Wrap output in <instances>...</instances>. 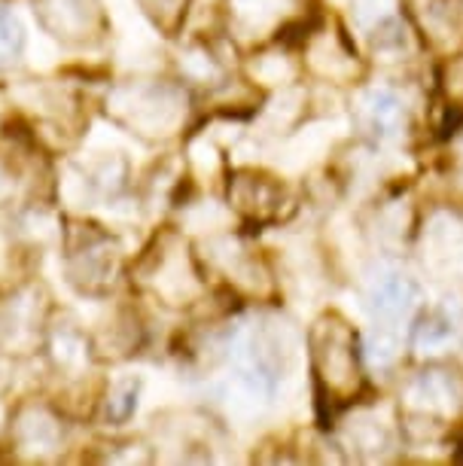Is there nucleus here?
Listing matches in <instances>:
<instances>
[{
    "label": "nucleus",
    "mask_w": 463,
    "mask_h": 466,
    "mask_svg": "<svg viewBox=\"0 0 463 466\" xmlns=\"http://www.w3.org/2000/svg\"><path fill=\"white\" fill-rule=\"evenodd\" d=\"M0 107L10 110V126L22 128L40 147L67 149L89 128L83 92L67 80L22 76L0 86Z\"/></svg>",
    "instance_id": "1"
},
{
    "label": "nucleus",
    "mask_w": 463,
    "mask_h": 466,
    "mask_svg": "<svg viewBox=\"0 0 463 466\" xmlns=\"http://www.w3.org/2000/svg\"><path fill=\"white\" fill-rule=\"evenodd\" d=\"M101 110L113 126L144 144H165L186 128L192 104L180 83L162 76H128L110 86Z\"/></svg>",
    "instance_id": "2"
},
{
    "label": "nucleus",
    "mask_w": 463,
    "mask_h": 466,
    "mask_svg": "<svg viewBox=\"0 0 463 466\" xmlns=\"http://www.w3.org/2000/svg\"><path fill=\"white\" fill-rule=\"evenodd\" d=\"M131 280L144 296L168 311H189L207 296L202 259L177 228H162L153 235L131 268Z\"/></svg>",
    "instance_id": "3"
},
{
    "label": "nucleus",
    "mask_w": 463,
    "mask_h": 466,
    "mask_svg": "<svg viewBox=\"0 0 463 466\" xmlns=\"http://www.w3.org/2000/svg\"><path fill=\"white\" fill-rule=\"evenodd\" d=\"M314 393L323 411H342L360 400L366 375L357 332L338 311H327L308 332Z\"/></svg>",
    "instance_id": "4"
},
{
    "label": "nucleus",
    "mask_w": 463,
    "mask_h": 466,
    "mask_svg": "<svg viewBox=\"0 0 463 466\" xmlns=\"http://www.w3.org/2000/svg\"><path fill=\"white\" fill-rule=\"evenodd\" d=\"M122 241L107 226L86 217H65L61 223V268L80 296L107 299L122 278Z\"/></svg>",
    "instance_id": "5"
},
{
    "label": "nucleus",
    "mask_w": 463,
    "mask_h": 466,
    "mask_svg": "<svg viewBox=\"0 0 463 466\" xmlns=\"http://www.w3.org/2000/svg\"><path fill=\"white\" fill-rule=\"evenodd\" d=\"M67 442L65 415L43 400H22L13 409L4 433L6 461L15 463H55Z\"/></svg>",
    "instance_id": "6"
},
{
    "label": "nucleus",
    "mask_w": 463,
    "mask_h": 466,
    "mask_svg": "<svg viewBox=\"0 0 463 466\" xmlns=\"http://www.w3.org/2000/svg\"><path fill=\"white\" fill-rule=\"evenodd\" d=\"M311 6L314 0H223V19L235 43L259 49L296 28H305Z\"/></svg>",
    "instance_id": "7"
},
{
    "label": "nucleus",
    "mask_w": 463,
    "mask_h": 466,
    "mask_svg": "<svg viewBox=\"0 0 463 466\" xmlns=\"http://www.w3.org/2000/svg\"><path fill=\"white\" fill-rule=\"evenodd\" d=\"M52 320L49 293L40 280H19L0 293V350L28 357L43 348Z\"/></svg>",
    "instance_id": "8"
},
{
    "label": "nucleus",
    "mask_w": 463,
    "mask_h": 466,
    "mask_svg": "<svg viewBox=\"0 0 463 466\" xmlns=\"http://www.w3.org/2000/svg\"><path fill=\"white\" fill-rule=\"evenodd\" d=\"M463 411V372L451 366H427L408 378L403 415L408 427H442Z\"/></svg>",
    "instance_id": "9"
},
{
    "label": "nucleus",
    "mask_w": 463,
    "mask_h": 466,
    "mask_svg": "<svg viewBox=\"0 0 463 466\" xmlns=\"http://www.w3.org/2000/svg\"><path fill=\"white\" fill-rule=\"evenodd\" d=\"M34 19L67 49H98L110 37V15L101 0H34Z\"/></svg>",
    "instance_id": "10"
},
{
    "label": "nucleus",
    "mask_w": 463,
    "mask_h": 466,
    "mask_svg": "<svg viewBox=\"0 0 463 466\" xmlns=\"http://www.w3.org/2000/svg\"><path fill=\"white\" fill-rule=\"evenodd\" d=\"M229 208L250 226H275L293 210V196L284 180L259 168H238L226 180Z\"/></svg>",
    "instance_id": "11"
},
{
    "label": "nucleus",
    "mask_w": 463,
    "mask_h": 466,
    "mask_svg": "<svg viewBox=\"0 0 463 466\" xmlns=\"http://www.w3.org/2000/svg\"><path fill=\"white\" fill-rule=\"evenodd\" d=\"M205 266L220 271L226 278V284L241 296L268 299L275 293L272 268L266 266V259H262L247 241L235 238V235H220V238L207 241Z\"/></svg>",
    "instance_id": "12"
},
{
    "label": "nucleus",
    "mask_w": 463,
    "mask_h": 466,
    "mask_svg": "<svg viewBox=\"0 0 463 466\" xmlns=\"http://www.w3.org/2000/svg\"><path fill=\"white\" fill-rule=\"evenodd\" d=\"M305 67H308L311 76L336 86L357 83L363 76V65L357 58V49L351 46L347 34L338 25L314 31L305 40Z\"/></svg>",
    "instance_id": "13"
},
{
    "label": "nucleus",
    "mask_w": 463,
    "mask_h": 466,
    "mask_svg": "<svg viewBox=\"0 0 463 466\" xmlns=\"http://www.w3.org/2000/svg\"><path fill=\"white\" fill-rule=\"evenodd\" d=\"M43 354H46L52 372L65 378L67 384L89 378V369L95 363L92 336L71 318L49 320L46 339H43Z\"/></svg>",
    "instance_id": "14"
},
{
    "label": "nucleus",
    "mask_w": 463,
    "mask_h": 466,
    "mask_svg": "<svg viewBox=\"0 0 463 466\" xmlns=\"http://www.w3.org/2000/svg\"><path fill=\"white\" fill-rule=\"evenodd\" d=\"M421 302V289L408 275L397 268L381 271L369 287V308L375 318V329L388 332L397 323L412 318V311Z\"/></svg>",
    "instance_id": "15"
},
{
    "label": "nucleus",
    "mask_w": 463,
    "mask_h": 466,
    "mask_svg": "<svg viewBox=\"0 0 463 466\" xmlns=\"http://www.w3.org/2000/svg\"><path fill=\"white\" fill-rule=\"evenodd\" d=\"M89 336H92L95 360H101V363H107V360L119 363V360H128L141 350L146 329H144L141 314H137L135 308L116 305Z\"/></svg>",
    "instance_id": "16"
},
{
    "label": "nucleus",
    "mask_w": 463,
    "mask_h": 466,
    "mask_svg": "<svg viewBox=\"0 0 463 466\" xmlns=\"http://www.w3.org/2000/svg\"><path fill=\"white\" fill-rule=\"evenodd\" d=\"M408 15L433 49L463 43V0H408Z\"/></svg>",
    "instance_id": "17"
},
{
    "label": "nucleus",
    "mask_w": 463,
    "mask_h": 466,
    "mask_svg": "<svg viewBox=\"0 0 463 466\" xmlns=\"http://www.w3.org/2000/svg\"><path fill=\"white\" fill-rule=\"evenodd\" d=\"M290 366V348H287L284 332L275 329V323L253 327V332L244 339V369L262 384H275L284 378Z\"/></svg>",
    "instance_id": "18"
},
{
    "label": "nucleus",
    "mask_w": 463,
    "mask_h": 466,
    "mask_svg": "<svg viewBox=\"0 0 463 466\" xmlns=\"http://www.w3.org/2000/svg\"><path fill=\"white\" fill-rule=\"evenodd\" d=\"M76 171L92 198L113 201L128 189V162L122 153H98V159L80 165Z\"/></svg>",
    "instance_id": "19"
},
{
    "label": "nucleus",
    "mask_w": 463,
    "mask_h": 466,
    "mask_svg": "<svg viewBox=\"0 0 463 466\" xmlns=\"http://www.w3.org/2000/svg\"><path fill=\"white\" fill-rule=\"evenodd\" d=\"M360 119L375 137H397L403 131L406 107L397 92L390 89H372L360 101Z\"/></svg>",
    "instance_id": "20"
},
{
    "label": "nucleus",
    "mask_w": 463,
    "mask_h": 466,
    "mask_svg": "<svg viewBox=\"0 0 463 466\" xmlns=\"http://www.w3.org/2000/svg\"><path fill=\"white\" fill-rule=\"evenodd\" d=\"M180 74L186 76L189 83H196V86H211V89H220V86L226 83V65L220 61V56L207 46V43L202 40H196V43H189L186 49L180 52Z\"/></svg>",
    "instance_id": "21"
},
{
    "label": "nucleus",
    "mask_w": 463,
    "mask_h": 466,
    "mask_svg": "<svg viewBox=\"0 0 463 466\" xmlns=\"http://www.w3.org/2000/svg\"><path fill=\"white\" fill-rule=\"evenodd\" d=\"M192 4H196V0H137L141 13L153 22L156 31L165 34V37H177Z\"/></svg>",
    "instance_id": "22"
},
{
    "label": "nucleus",
    "mask_w": 463,
    "mask_h": 466,
    "mask_svg": "<svg viewBox=\"0 0 463 466\" xmlns=\"http://www.w3.org/2000/svg\"><path fill=\"white\" fill-rule=\"evenodd\" d=\"M137 393H141V381H135V378L110 384L107 393L101 397L104 420H107V424H113V427L126 424V420L135 415V409H137Z\"/></svg>",
    "instance_id": "23"
},
{
    "label": "nucleus",
    "mask_w": 463,
    "mask_h": 466,
    "mask_svg": "<svg viewBox=\"0 0 463 466\" xmlns=\"http://www.w3.org/2000/svg\"><path fill=\"white\" fill-rule=\"evenodd\" d=\"M25 52V28L19 15L0 4V70H10L19 65Z\"/></svg>",
    "instance_id": "24"
},
{
    "label": "nucleus",
    "mask_w": 463,
    "mask_h": 466,
    "mask_svg": "<svg viewBox=\"0 0 463 466\" xmlns=\"http://www.w3.org/2000/svg\"><path fill=\"white\" fill-rule=\"evenodd\" d=\"M458 336V323L448 311L436 308L427 318H421V323L415 327V345L418 348H442Z\"/></svg>",
    "instance_id": "25"
},
{
    "label": "nucleus",
    "mask_w": 463,
    "mask_h": 466,
    "mask_svg": "<svg viewBox=\"0 0 463 466\" xmlns=\"http://www.w3.org/2000/svg\"><path fill=\"white\" fill-rule=\"evenodd\" d=\"M13 381H15V366H13V357L6 350H0V400L13 390Z\"/></svg>",
    "instance_id": "26"
},
{
    "label": "nucleus",
    "mask_w": 463,
    "mask_h": 466,
    "mask_svg": "<svg viewBox=\"0 0 463 466\" xmlns=\"http://www.w3.org/2000/svg\"><path fill=\"white\" fill-rule=\"evenodd\" d=\"M448 98H463V58L454 61L448 76Z\"/></svg>",
    "instance_id": "27"
}]
</instances>
